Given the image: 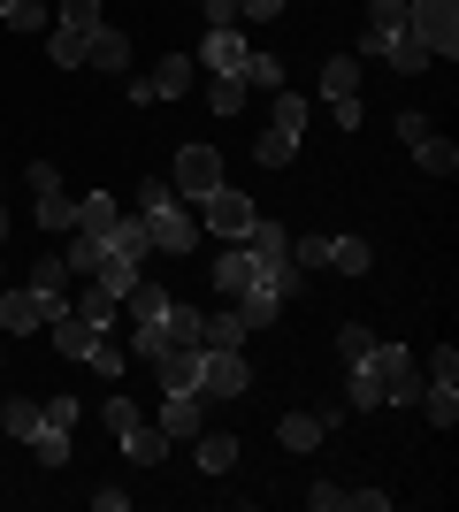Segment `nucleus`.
<instances>
[{
  "label": "nucleus",
  "instance_id": "nucleus-1",
  "mask_svg": "<svg viewBox=\"0 0 459 512\" xmlns=\"http://www.w3.org/2000/svg\"><path fill=\"white\" fill-rule=\"evenodd\" d=\"M138 222H146V245L153 253H192L199 245V214L184 207V199H153V207H138Z\"/></svg>",
  "mask_w": 459,
  "mask_h": 512
},
{
  "label": "nucleus",
  "instance_id": "nucleus-2",
  "mask_svg": "<svg viewBox=\"0 0 459 512\" xmlns=\"http://www.w3.org/2000/svg\"><path fill=\"white\" fill-rule=\"evenodd\" d=\"M406 31H414L437 62L459 54V0H406Z\"/></svg>",
  "mask_w": 459,
  "mask_h": 512
},
{
  "label": "nucleus",
  "instance_id": "nucleus-3",
  "mask_svg": "<svg viewBox=\"0 0 459 512\" xmlns=\"http://www.w3.org/2000/svg\"><path fill=\"white\" fill-rule=\"evenodd\" d=\"M253 367L238 344H199V398H245Z\"/></svg>",
  "mask_w": 459,
  "mask_h": 512
},
{
  "label": "nucleus",
  "instance_id": "nucleus-4",
  "mask_svg": "<svg viewBox=\"0 0 459 512\" xmlns=\"http://www.w3.org/2000/svg\"><path fill=\"white\" fill-rule=\"evenodd\" d=\"M368 360H375V375H383V406H414V398H421V383H429V375L414 367V352H406V344H375Z\"/></svg>",
  "mask_w": 459,
  "mask_h": 512
},
{
  "label": "nucleus",
  "instance_id": "nucleus-5",
  "mask_svg": "<svg viewBox=\"0 0 459 512\" xmlns=\"http://www.w3.org/2000/svg\"><path fill=\"white\" fill-rule=\"evenodd\" d=\"M169 184H176L184 207H199V199L222 184V153L215 146H184V153H176V169H169Z\"/></svg>",
  "mask_w": 459,
  "mask_h": 512
},
{
  "label": "nucleus",
  "instance_id": "nucleus-6",
  "mask_svg": "<svg viewBox=\"0 0 459 512\" xmlns=\"http://www.w3.org/2000/svg\"><path fill=\"white\" fill-rule=\"evenodd\" d=\"M253 283H268V291H276V260H261V253H222L215 260V291L222 299H245V291H253ZM276 299H284V291H276Z\"/></svg>",
  "mask_w": 459,
  "mask_h": 512
},
{
  "label": "nucleus",
  "instance_id": "nucleus-7",
  "mask_svg": "<svg viewBox=\"0 0 459 512\" xmlns=\"http://www.w3.org/2000/svg\"><path fill=\"white\" fill-rule=\"evenodd\" d=\"M253 214H261V207H253L238 184H215V192L199 199V222H207L215 237H245V230H253Z\"/></svg>",
  "mask_w": 459,
  "mask_h": 512
},
{
  "label": "nucleus",
  "instance_id": "nucleus-8",
  "mask_svg": "<svg viewBox=\"0 0 459 512\" xmlns=\"http://www.w3.org/2000/svg\"><path fill=\"white\" fill-rule=\"evenodd\" d=\"M131 100H184L192 92V54H169V62H153L146 77H123Z\"/></svg>",
  "mask_w": 459,
  "mask_h": 512
},
{
  "label": "nucleus",
  "instance_id": "nucleus-9",
  "mask_svg": "<svg viewBox=\"0 0 459 512\" xmlns=\"http://www.w3.org/2000/svg\"><path fill=\"white\" fill-rule=\"evenodd\" d=\"M46 321H54V306H46L31 283H23V291L0 283V337H31V329H46Z\"/></svg>",
  "mask_w": 459,
  "mask_h": 512
},
{
  "label": "nucleus",
  "instance_id": "nucleus-10",
  "mask_svg": "<svg viewBox=\"0 0 459 512\" xmlns=\"http://www.w3.org/2000/svg\"><path fill=\"white\" fill-rule=\"evenodd\" d=\"M161 428H169V444H192L199 428H207V398L199 390H169L161 398Z\"/></svg>",
  "mask_w": 459,
  "mask_h": 512
},
{
  "label": "nucleus",
  "instance_id": "nucleus-11",
  "mask_svg": "<svg viewBox=\"0 0 459 512\" xmlns=\"http://www.w3.org/2000/svg\"><path fill=\"white\" fill-rule=\"evenodd\" d=\"M46 337H54V352H62V360H92V344L108 337V329H92L85 314H54V321H46Z\"/></svg>",
  "mask_w": 459,
  "mask_h": 512
},
{
  "label": "nucleus",
  "instance_id": "nucleus-12",
  "mask_svg": "<svg viewBox=\"0 0 459 512\" xmlns=\"http://www.w3.org/2000/svg\"><path fill=\"white\" fill-rule=\"evenodd\" d=\"M245 54H253V39H245V31H207V39H199V62L215 69V77H238Z\"/></svg>",
  "mask_w": 459,
  "mask_h": 512
},
{
  "label": "nucleus",
  "instance_id": "nucleus-13",
  "mask_svg": "<svg viewBox=\"0 0 459 512\" xmlns=\"http://www.w3.org/2000/svg\"><path fill=\"white\" fill-rule=\"evenodd\" d=\"M153 375H161V390H199V344H161Z\"/></svg>",
  "mask_w": 459,
  "mask_h": 512
},
{
  "label": "nucleus",
  "instance_id": "nucleus-14",
  "mask_svg": "<svg viewBox=\"0 0 459 512\" xmlns=\"http://www.w3.org/2000/svg\"><path fill=\"white\" fill-rule=\"evenodd\" d=\"M85 69H108V77H131V39L100 23V31L85 39Z\"/></svg>",
  "mask_w": 459,
  "mask_h": 512
},
{
  "label": "nucleus",
  "instance_id": "nucleus-15",
  "mask_svg": "<svg viewBox=\"0 0 459 512\" xmlns=\"http://www.w3.org/2000/svg\"><path fill=\"white\" fill-rule=\"evenodd\" d=\"M123 451H131L138 467H161V459H169V428H161V421H146V413H138V421L123 428Z\"/></svg>",
  "mask_w": 459,
  "mask_h": 512
},
{
  "label": "nucleus",
  "instance_id": "nucleus-16",
  "mask_svg": "<svg viewBox=\"0 0 459 512\" xmlns=\"http://www.w3.org/2000/svg\"><path fill=\"white\" fill-rule=\"evenodd\" d=\"M31 291H39L54 314H69V260H62V253H39V268H31Z\"/></svg>",
  "mask_w": 459,
  "mask_h": 512
},
{
  "label": "nucleus",
  "instance_id": "nucleus-17",
  "mask_svg": "<svg viewBox=\"0 0 459 512\" xmlns=\"http://www.w3.org/2000/svg\"><path fill=\"white\" fill-rule=\"evenodd\" d=\"M329 428H337V413H284V421H276V436H284V451H314Z\"/></svg>",
  "mask_w": 459,
  "mask_h": 512
},
{
  "label": "nucleus",
  "instance_id": "nucleus-18",
  "mask_svg": "<svg viewBox=\"0 0 459 512\" xmlns=\"http://www.w3.org/2000/svg\"><path fill=\"white\" fill-rule=\"evenodd\" d=\"M192 451H199V474H230L238 467V436H230V428H199Z\"/></svg>",
  "mask_w": 459,
  "mask_h": 512
},
{
  "label": "nucleus",
  "instance_id": "nucleus-19",
  "mask_svg": "<svg viewBox=\"0 0 459 512\" xmlns=\"http://www.w3.org/2000/svg\"><path fill=\"white\" fill-rule=\"evenodd\" d=\"M375 62H391L398 77H421V69L437 62V54H429V46H421L414 31H391V39H383V54H375Z\"/></svg>",
  "mask_w": 459,
  "mask_h": 512
},
{
  "label": "nucleus",
  "instance_id": "nucleus-20",
  "mask_svg": "<svg viewBox=\"0 0 459 512\" xmlns=\"http://www.w3.org/2000/svg\"><path fill=\"white\" fill-rule=\"evenodd\" d=\"M245 253H261V260H291V230L284 222H268V214H253V230L238 237Z\"/></svg>",
  "mask_w": 459,
  "mask_h": 512
},
{
  "label": "nucleus",
  "instance_id": "nucleus-21",
  "mask_svg": "<svg viewBox=\"0 0 459 512\" xmlns=\"http://www.w3.org/2000/svg\"><path fill=\"white\" fill-rule=\"evenodd\" d=\"M123 306H131V329H153V321L169 314V291H161V283H146V276H138L131 291H123Z\"/></svg>",
  "mask_w": 459,
  "mask_h": 512
},
{
  "label": "nucleus",
  "instance_id": "nucleus-22",
  "mask_svg": "<svg viewBox=\"0 0 459 512\" xmlns=\"http://www.w3.org/2000/svg\"><path fill=\"white\" fill-rule=\"evenodd\" d=\"M100 245H108V253H123V260H138V268H146V253H153V245H146V222H138V214H115V230L100 237Z\"/></svg>",
  "mask_w": 459,
  "mask_h": 512
},
{
  "label": "nucleus",
  "instance_id": "nucleus-23",
  "mask_svg": "<svg viewBox=\"0 0 459 512\" xmlns=\"http://www.w3.org/2000/svg\"><path fill=\"white\" fill-rule=\"evenodd\" d=\"M414 406L429 413V428H452V421H459V383H421Z\"/></svg>",
  "mask_w": 459,
  "mask_h": 512
},
{
  "label": "nucleus",
  "instance_id": "nucleus-24",
  "mask_svg": "<svg viewBox=\"0 0 459 512\" xmlns=\"http://www.w3.org/2000/svg\"><path fill=\"white\" fill-rule=\"evenodd\" d=\"M329 268H337V276H368V268H375L368 237H329Z\"/></svg>",
  "mask_w": 459,
  "mask_h": 512
},
{
  "label": "nucleus",
  "instance_id": "nucleus-25",
  "mask_svg": "<svg viewBox=\"0 0 459 512\" xmlns=\"http://www.w3.org/2000/svg\"><path fill=\"white\" fill-rule=\"evenodd\" d=\"M115 214H123V207H115L108 192H85V199H77V230H85V237H108Z\"/></svg>",
  "mask_w": 459,
  "mask_h": 512
},
{
  "label": "nucleus",
  "instance_id": "nucleus-26",
  "mask_svg": "<svg viewBox=\"0 0 459 512\" xmlns=\"http://www.w3.org/2000/svg\"><path fill=\"white\" fill-rule=\"evenodd\" d=\"M0 23H8V31H46V23H54V0H0Z\"/></svg>",
  "mask_w": 459,
  "mask_h": 512
},
{
  "label": "nucleus",
  "instance_id": "nucleus-27",
  "mask_svg": "<svg viewBox=\"0 0 459 512\" xmlns=\"http://www.w3.org/2000/svg\"><path fill=\"white\" fill-rule=\"evenodd\" d=\"M39 398H8V406H0V428H8V436H16V444H31V436H39Z\"/></svg>",
  "mask_w": 459,
  "mask_h": 512
},
{
  "label": "nucleus",
  "instance_id": "nucleus-28",
  "mask_svg": "<svg viewBox=\"0 0 459 512\" xmlns=\"http://www.w3.org/2000/svg\"><path fill=\"white\" fill-rule=\"evenodd\" d=\"M322 92H329V100H352V92H360V54H337V62H322Z\"/></svg>",
  "mask_w": 459,
  "mask_h": 512
},
{
  "label": "nucleus",
  "instance_id": "nucleus-29",
  "mask_svg": "<svg viewBox=\"0 0 459 512\" xmlns=\"http://www.w3.org/2000/svg\"><path fill=\"white\" fill-rule=\"evenodd\" d=\"M69 314H85L92 329H115V314H123V299H115V291H100V283H92L85 299H69Z\"/></svg>",
  "mask_w": 459,
  "mask_h": 512
},
{
  "label": "nucleus",
  "instance_id": "nucleus-30",
  "mask_svg": "<svg viewBox=\"0 0 459 512\" xmlns=\"http://www.w3.org/2000/svg\"><path fill=\"white\" fill-rule=\"evenodd\" d=\"M276 314H284V299H276L268 283H253V291H245V299H238V321H245V329H268V321H276Z\"/></svg>",
  "mask_w": 459,
  "mask_h": 512
},
{
  "label": "nucleus",
  "instance_id": "nucleus-31",
  "mask_svg": "<svg viewBox=\"0 0 459 512\" xmlns=\"http://www.w3.org/2000/svg\"><path fill=\"white\" fill-rule=\"evenodd\" d=\"M46 62L77 69V62H85V31H69V23H46Z\"/></svg>",
  "mask_w": 459,
  "mask_h": 512
},
{
  "label": "nucleus",
  "instance_id": "nucleus-32",
  "mask_svg": "<svg viewBox=\"0 0 459 512\" xmlns=\"http://www.w3.org/2000/svg\"><path fill=\"white\" fill-rule=\"evenodd\" d=\"M345 406H360V413H375V406H383V375H375V360H360V367H352Z\"/></svg>",
  "mask_w": 459,
  "mask_h": 512
},
{
  "label": "nucleus",
  "instance_id": "nucleus-33",
  "mask_svg": "<svg viewBox=\"0 0 459 512\" xmlns=\"http://www.w3.org/2000/svg\"><path fill=\"white\" fill-rule=\"evenodd\" d=\"M245 337H253V329L238 321V306H230V314H199V344H245Z\"/></svg>",
  "mask_w": 459,
  "mask_h": 512
},
{
  "label": "nucleus",
  "instance_id": "nucleus-34",
  "mask_svg": "<svg viewBox=\"0 0 459 512\" xmlns=\"http://www.w3.org/2000/svg\"><path fill=\"white\" fill-rule=\"evenodd\" d=\"M414 161H421V169H429V176H452V169H459V146H452V138H437V130H429V138H421V146H414Z\"/></svg>",
  "mask_w": 459,
  "mask_h": 512
},
{
  "label": "nucleus",
  "instance_id": "nucleus-35",
  "mask_svg": "<svg viewBox=\"0 0 459 512\" xmlns=\"http://www.w3.org/2000/svg\"><path fill=\"white\" fill-rule=\"evenodd\" d=\"M306 115H314V107H306V92H276V107H268V123H276V130H291V138H299V130H306Z\"/></svg>",
  "mask_w": 459,
  "mask_h": 512
},
{
  "label": "nucleus",
  "instance_id": "nucleus-36",
  "mask_svg": "<svg viewBox=\"0 0 459 512\" xmlns=\"http://www.w3.org/2000/svg\"><path fill=\"white\" fill-rule=\"evenodd\" d=\"M245 85H261V92H284V62H276V54H261V46H253V54H245V69H238Z\"/></svg>",
  "mask_w": 459,
  "mask_h": 512
},
{
  "label": "nucleus",
  "instance_id": "nucleus-37",
  "mask_svg": "<svg viewBox=\"0 0 459 512\" xmlns=\"http://www.w3.org/2000/svg\"><path fill=\"white\" fill-rule=\"evenodd\" d=\"M92 283H100V291H115V299H123V291H131V283H138V260L108 253V260H100V268H92Z\"/></svg>",
  "mask_w": 459,
  "mask_h": 512
},
{
  "label": "nucleus",
  "instance_id": "nucleus-38",
  "mask_svg": "<svg viewBox=\"0 0 459 512\" xmlns=\"http://www.w3.org/2000/svg\"><path fill=\"white\" fill-rule=\"evenodd\" d=\"M368 352H375V329H368V321H345V329H337V360L360 367Z\"/></svg>",
  "mask_w": 459,
  "mask_h": 512
},
{
  "label": "nucleus",
  "instance_id": "nucleus-39",
  "mask_svg": "<svg viewBox=\"0 0 459 512\" xmlns=\"http://www.w3.org/2000/svg\"><path fill=\"white\" fill-rule=\"evenodd\" d=\"M253 153H261V169H284L291 153H299V138H291V130H276V123H268L261 138H253Z\"/></svg>",
  "mask_w": 459,
  "mask_h": 512
},
{
  "label": "nucleus",
  "instance_id": "nucleus-40",
  "mask_svg": "<svg viewBox=\"0 0 459 512\" xmlns=\"http://www.w3.org/2000/svg\"><path fill=\"white\" fill-rule=\"evenodd\" d=\"M161 337H169V344H199V306H176V299H169V314H161Z\"/></svg>",
  "mask_w": 459,
  "mask_h": 512
},
{
  "label": "nucleus",
  "instance_id": "nucleus-41",
  "mask_svg": "<svg viewBox=\"0 0 459 512\" xmlns=\"http://www.w3.org/2000/svg\"><path fill=\"white\" fill-rule=\"evenodd\" d=\"M54 23H69V31H100V0H54Z\"/></svg>",
  "mask_w": 459,
  "mask_h": 512
},
{
  "label": "nucleus",
  "instance_id": "nucleus-42",
  "mask_svg": "<svg viewBox=\"0 0 459 512\" xmlns=\"http://www.w3.org/2000/svg\"><path fill=\"white\" fill-rule=\"evenodd\" d=\"M245 92H253L245 77H215V85H207V107H215V115H238V107H245Z\"/></svg>",
  "mask_w": 459,
  "mask_h": 512
},
{
  "label": "nucleus",
  "instance_id": "nucleus-43",
  "mask_svg": "<svg viewBox=\"0 0 459 512\" xmlns=\"http://www.w3.org/2000/svg\"><path fill=\"white\" fill-rule=\"evenodd\" d=\"M31 459H39V467H62V459H69V436L39 421V436H31Z\"/></svg>",
  "mask_w": 459,
  "mask_h": 512
},
{
  "label": "nucleus",
  "instance_id": "nucleus-44",
  "mask_svg": "<svg viewBox=\"0 0 459 512\" xmlns=\"http://www.w3.org/2000/svg\"><path fill=\"white\" fill-rule=\"evenodd\" d=\"M291 260H299L306 276H322V268H329V237H306V245L291 237Z\"/></svg>",
  "mask_w": 459,
  "mask_h": 512
},
{
  "label": "nucleus",
  "instance_id": "nucleus-45",
  "mask_svg": "<svg viewBox=\"0 0 459 512\" xmlns=\"http://www.w3.org/2000/svg\"><path fill=\"white\" fill-rule=\"evenodd\" d=\"M123 360H131V344L100 337V344H92V360H85V367H100V375H123Z\"/></svg>",
  "mask_w": 459,
  "mask_h": 512
},
{
  "label": "nucleus",
  "instance_id": "nucleus-46",
  "mask_svg": "<svg viewBox=\"0 0 459 512\" xmlns=\"http://www.w3.org/2000/svg\"><path fill=\"white\" fill-rule=\"evenodd\" d=\"M199 16H207V31H238V0H199Z\"/></svg>",
  "mask_w": 459,
  "mask_h": 512
},
{
  "label": "nucleus",
  "instance_id": "nucleus-47",
  "mask_svg": "<svg viewBox=\"0 0 459 512\" xmlns=\"http://www.w3.org/2000/svg\"><path fill=\"white\" fill-rule=\"evenodd\" d=\"M46 428H62V436H69V428H77V398H46Z\"/></svg>",
  "mask_w": 459,
  "mask_h": 512
},
{
  "label": "nucleus",
  "instance_id": "nucleus-48",
  "mask_svg": "<svg viewBox=\"0 0 459 512\" xmlns=\"http://www.w3.org/2000/svg\"><path fill=\"white\" fill-rule=\"evenodd\" d=\"M329 123H337V130H360V123H368V115H360V92H352V100H329Z\"/></svg>",
  "mask_w": 459,
  "mask_h": 512
},
{
  "label": "nucleus",
  "instance_id": "nucleus-49",
  "mask_svg": "<svg viewBox=\"0 0 459 512\" xmlns=\"http://www.w3.org/2000/svg\"><path fill=\"white\" fill-rule=\"evenodd\" d=\"M268 16H284V0H238V23H268Z\"/></svg>",
  "mask_w": 459,
  "mask_h": 512
},
{
  "label": "nucleus",
  "instance_id": "nucleus-50",
  "mask_svg": "<svg viewBox=\"0 0 459 512\" xmlns=\"http://www.w3.org/2000/svg\"><path fill=\"white\" fill-rule=\"evenodd\" d=\"M429 383H459V352H452V344H444L437 360H429Z\"/></svg>",
  "mask_w": 459,
  "mask_h": 512
},
{
  "label": "nucleus",
  "instance_id": "nucleus-51",
  "mask_svg": "<svg viewBox=\"0 0 459 512\" xmlns=\"http://www.w3.org/2000/svg\"><path fill=\"white\" fill-rule=\"evenodd\" d=\"M306 505H314V512H345V490H329V482H314V490H306Z\"/></svg>",
  "mask_w": 459,
  "mask_h": 512
},
{
  "label": "nucleus",
  "instance_id": "nucleus-52",
  "mask_svg": "<svg viewBox=\"0 0 459 512\" xmlns=\"http://www.w3.org/2000/svg\"><path fill=\"white\" fill-rule=\"evenodd\" d=\"M100 413H108V428H115V436H123V428L138 421V406H131V398H108V406H100Z\"/></svg>",
  "mask_w": 459,
  "mask_h": 512
},
{
  "label": "nucleus",
  "instance_id": "nucleus-53",
  "mask_svg": "<svg viewBox=\"0 0 459 512\" xmlns=\"http://www.w3.org/2000/svg\"><path fill=\"white\" fill-rule=\"evenodd\" d=\"M345 505H352V512H383L391 497H383V490H345Z\"/></svg>",
  "mask_w": 459,
  "mask_h": 512
},
{
  "label": "nucleus",
  "instance_id": "nucleus-54",
  "mask_svg": "<svg viewBox=\"0 0 459 512\" xmlns=\"http://www.w3.org/2000/svg\"><path fill=\"white\" fill-rule=\"evenodd\" d=\"M0 245H8V207H0Z\"/></svg>",
  "mask_w": 459,
  "mask_h": 512
},
{
  "label": "nucleus",
  "instance_id": "nucleus-55",
  "mask_svg": "<svg viewBox=\"0 0 459 512\" xmlns=\"http://www.w3.org/2000/svg\"><path fill=\"white\" fill-rule=\"evenodd\" d=\"M192 8H199V0H192Z\"/></svg>",
  "mask_w": 459,
  "mask_h": 512
}]
</instances>
